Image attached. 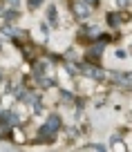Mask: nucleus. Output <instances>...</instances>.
<instances>
[{
    "label": "nucleus",
    "mask_w": 132,
    "mask_h": 152,
    "mask_svg": "<svg viewBox=\"0 0 132 152\" xmlns=\"http://www.w3.org/2000/svg\"><path fill=\"white\" fill-rule=\"evenodd\" d=\"M81 72H83L85 76H90V78H96V81H101V78H103V69H99V67L92 65V63L81 65Z\"/></svg>",
    "instance_id": "f257e3e1"
},
{
    "label": "nucleus",
    "mask_w": 132,
    "mask_h": 152,
    "mask_svg": "<svg viewBox=\"0 0 132 152\" xmlns=\"http://www.w3.org/2000/svg\"><path fill=\"white\" fill-rule=\"evenodd\" d=\"M0 123H5V125H18L20 123V116L16 112H0Z\"/></svg>",
    "instance_id": "f03ea898"
},
{
    "label": "nucleus",
    "mask_w": 132,
    "mask_h": 152,
    "mask_svg": "<svg viewBox=\"0 0 132 152\" xmlns=\"http://www.w3.org/2000/svg\"><path fill=\"white\" fill-rule=\"evenodd\" d=\"M90 2H85V0H81V2H76L74 5V14L78 16V18H87L90 16Z\"/></svg>",
    "instance_id": "7ed1b4c3"
},
{
    "label": "nucleus",
    "mask_w": 132,
    "mask_h": 152,
    "mask_svg": "<svg viewBox=\"0 0 132 152\" xmlns=\"http://www.w3.org/2000/svg\"><path fill=\"white\" fill-rule=\"evenodd\" d=\"M112 76H114V81H117L119 85L132 87V72H130V74H112Z\"/></svg>",
    "instance_id": "20e7f679"
},
{
    "label": "nucleus",
    "mask_w": 132,
    "mask_h": 152,
    "mask_svg": "<svg viewBox=\"0 0 132 152\" xmlns=\"http://www.w3.org/2000/svg\"><path fill=\"white\" fill-rule=\"evenodd\" d=\"M45 128H47V130H52V132L56 134V132H58V128H61V119H58L56 114H52V116L47 119V123H45Z\"/></svg>",
    "instance_id": "39448f33"
},
{
    "label": "nucleus",
    "mask_w": 132,
    "mask_h": 152,
    "mask_svg": "<svg viewBox=\"0 0 132 152\" xmlns=\"http://www.w3.org/2000/svg\"><path fill=\"white\" fill-rule=\"evenodd\" d=\"M52 139H54V132H52V130H47L45 125H43L40 132H38V141H52Z\"/></svg>",
    "instance_id": "423d86ee"
},
{
    "label": "nucleus",
    "mask_w": 132,
    "mask_h": 152,
    "mask_svg": "<svg viewBox=\"0 0 132 152\" xmlns=\"http://www.w3.org/2000/svg\"><path fill=\"white\" fill-rule=\"evenodd\" d=\"M101 52H103V45H101V43H96V45H94V47H92V49H90V56H99V54H101Z\"/></svg>",
    "instance_id": "0eeeda50"
},
{
    "label": "nucleus",
    "mask_w": 132,
    "mask_h": 152,
    "mask_svg": "<svg viewBox=\"0 0 132 152\" xmlns=\"http://www.w3.org/2000/svg\"><path fill=\"white\" fill-rule=\"evenodd\" d=\"M72 99H74V96H72L70 92H61V101L63 103H72Z\"/></svg>",
    "instance_id": "6e6552de"
},
{
    "label": "nucleus",
    "mask_w": 132,
    "mask_h": 152,
    "mask_svg": "<svg viewBox=\"0 0 132 152\" xmlns=\"http://www.w3.org/2000/svg\"><path fill=\"white\" fill-rule=\"evenodd\" d=\"M40 85H43V87H52L54 81H52V78H45V76H43V78H40Z\"/></svg>",
    "instance_id": "1a4fd4ad"
},
{
    "label": "nucleus",
    "mask_w": 132,
    "mask_h": 152,
    "mask_svg": "<svg viewBox=\"0 0 132 152\" xmlns=\"http://www.w3.org/2000/svg\"><path fill=\"white\" fill-rule=\"evenodd\" d=\"M43 69H45V63H38V65L34 67V74H36V76H40V74H43Z\"/></svg>",
    "instance_id": "9d476101"
},
{
    "label": "nucleus",
    "mask_w": 132,
    "mask_h": 152,
    "mask_svg": "<svg viewBox=\"0 0 132 152\" xmlns=\"http://www.w3.org/2000/svg\"><path fill=\"white\" fill-rule=\"evenodd\" d=\"M5 34H7V36H16L18 29H16V27H5Z\"/></svg>",
    "instance_id": "9b49d317"
},
{
    "label": "nucleus",
    "mask_w": 132,
    "mask_h": 152,
    "mask_svg": "<svg viewBox=\"0 0 132 152\" xmlns=\"http://www.w3.org/2000/svg\"><path fill=\"white\" fill-rule=\"evenodd\" d=\"M47 16H49V20H52V23L56 20V11H54V7H49V9H47Z\"/></svg>",
    "instance_id": "f8f14e48"
},
{
    "label": "nucleus",
    "mask_w": 132,
    "mask_h": 152,
    "mask_svg": "<svg viewBox=\"0 0 132 152\" xmlns=\"http://www.w3.org/2000/svg\"><path fill=\"white\" fill-rule=\"evenodd\" d=\"M117 20H119V18H117V16H114V14H110V16H108V23L112 25V27H114V25H117Z\"/></svg>",
    "instance_id": "ddd939ff"
},
{
    "label": "nucleus",
    "mask_w": 132,
    "mask_h": 152,
    "mask_svg": "<svg viewBox=\"0 0 132 152\" xmlns=\"http://www.w3.org/2000/svg\"><path fill=\"white\" fill-rule=\"evenodd\" d=\"M87 148H90V150H101L103 152V145H99V143H92V145H87Z\"/></svg>",
    "instance_id": "4468645a"
},
{
    "label": "nucleus",
    "mask_w": 132,
    "mask_h": 152,
    "mask_svg": "<svg viewBox=\"0 0 132 152\" xmlns=\"http://www.w3.org/2000/svg\"><path fill=\"white\" fill-rule=\"evenodd\" d=\"M7 2H9V5L14 7V9H16V7H18V0H7Z\"/></svg>",
    "instance_id": "2eb2a0df"
},
{
    "label": "nucleus",
    "mask_w": 132,
    "mask_h": 152,
    "mask_svg": "<svg viewBox=\"0 0 132 152\" xmlns=\"http://www.w3.org/2000/svg\"><path fill=\"white\" fill-rule=\"evenodd\" d=\"M85 2H90V5H92V2H96V0H85Z\"/></svg>",
    "instance_id": "dca6fc26"
}]
</instances>
